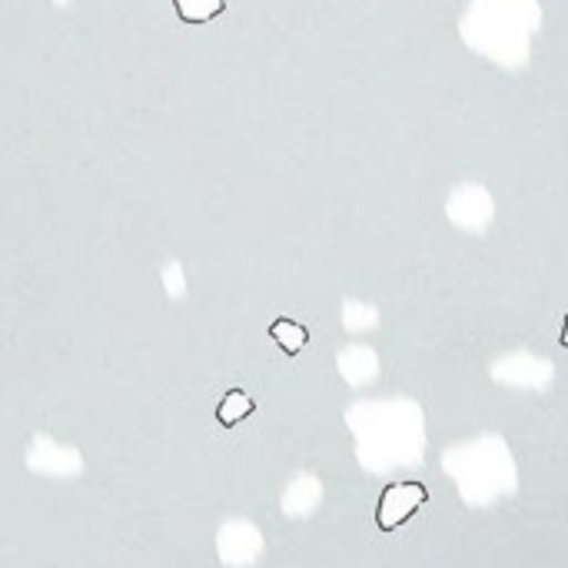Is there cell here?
Segmentation results:
<instances>
[{"label":"cell","instance_id":"cell-4","mask_svg":"<svg viewBox=\"0 0 568 568\" xmlns=\"http://www.w3.org/2000/svg\"><path fill=\"white\" fill-rule=\"evenodd\" d=\"M180 20L186 23H206L223 10V0H173Z\"/></svg>","mask_w":568,"mask_h":568},{"label":"cell","instance_id":"cell-3","mask_svg":"<svg viewBox=\"0 0 568 568\" xmlns=\"http://www.w3.org/2000/svg\"><path fill=\"white\" fill-rule=\"evenodd\" d=\"M270 336H273V343H276L283 353H290V356H296V353L310 343L306 326H300V323H293V320H276V323L270 326Z\"/></svg>","mask_w":568,"mask_h":568},{"label":"cell","instance_id":"cell-5","mask_svg":"<svg viewBox=\"0 0 568 568\" xmlns=\"http://www.w3.org/2000/svg\"><path fill=\"white\" fill-rule=\"evenodd\" d=\"M562 346H568V316H566V326H562Z\"/></svg>","mask_w":568,"mask_h":568},{"label":"cell","instance_id":"cell-2","mask_svg":"<svg viewBox=\"0 0 568 568\" xmlns=\"http://www.w3.org/2000/svg\"><path fill=\"white\" fill-rule=\"evenodd\" d=\"M253 399L243 393V389H230L226 396H223V403L216 406V419H220V426H226V429H233V426H240L243 419H250L253 416Z\"/></svg>","mask_w":568,"mask_h":568},{"label":"cell","instance_id":"cell-1","mask_svg":"<svg viewBox=\"0 0 568 568\" xmlns=\"http://www.w3.org/2000/svg\"><path fill=\"white\" fill-rule=\"evenodd\" d=\"M429 499V489L423 483H393L383 489L379 506H376V526L383 532L399 529L403 523H409Z\"/></svg>","mask_w":568,"mask_h":568}]
</instances>
